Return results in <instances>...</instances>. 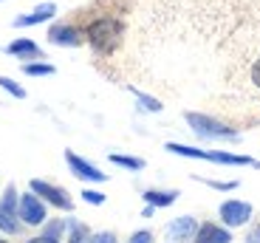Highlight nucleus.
Wrapping results in <instances>:
<instances>
[{
	"mask_svg": "<svg viewBox=\"0 0 260 243\" xmlns=\"http://www.w3.org/2000/svg\"><path fill=\"white\" fill-rule=\"evenodd\" d=\"M17 218L23 221L26 226H40L46 224V204H43V198L34 195V192H26V195H20L17 201Z\"/></svg>",
	"mask_w": 260,
	"mask_h": 243,
	"instance_id": "7ed1b4c3",
	"label": "nucleus"
},
{
	"mask_svg": "<svg viewBox=\"0 0 260 243\" xmlns=\"http://www.w3.org/2000/svg\"><path fill=\"white\" fill-rule=\"evenodd\" d=\"M0 232H6V235H17V232H20L17 210H9L3 201H0Z\"/></svg>",
	"mask_w": 260,
	"mask_h": 243,
	"instance_id": "ddd939ff",
	"label": "nucleus"
},
{
	"mask_svg": "<svg viewBox=\"0 0 260 243\" xmlns=\"http://www.w3.org/2000/svg\"><path fill=\"white\" fill-rule=\"evenodd\" d=\"M195 229H198V224H195V218L192 215H181V218H176L173 224L167 226V237L170 240H189V237L195 235Z\"/></svg>",
	"mask_w": 260,
	"mask_h": 243,
	"instance_id": "9d476101",
	"label": "nucleus"
},
{
	"mask_svg": "<svg viewBox=\"0 0 260 243\" xmlns=\"http://www.w3.org/2000/svg\"><path fill=\"white\" fill-rule=\"evenodd\" d=\"M192 240L195 243H229V240H232V235H229V229H223V226L201 224L198 229H195Z\"/></svg>",
	"mask_w": 260,
	"mask_h": 243,
	"instance_id": "1a4fd4ad",
	"label": "nucleus"
},
{
	"mask_svg": "<svg viewBox=\"0 0 260 243\" xmlns=\"http://www.w3.org/2000/svg\"><path fill=\"white\" fill-rule=\"evenodd\" d=\"M54 14H57V6H54V3H40V6L34 9L31 14H20V17H14V23H12V26H14V28L40 26V23H46V20H51Z\"/></svg>",
	"mask_w": 260,
	"mask_h": 243,
	"instance_id": "6e6552de",
	"label": "nucleus"
},
{
	"mask_svg": "<svg viewBox=\"0 0 260 243\" xmlns=\"http://www.w3.org/2000/svg\"><path fill=\"white\" fill-rule=\"evenodd\" d=\"M62 229H65V221H51V224L46 226V232H43V235H48V237H59V235H62Z\"/></svg>",
	"mask_w": 260,
	"mask_h": 243,
	"instance_id": "4be33fe9",
	"label": "nucleus"
},
{
	"mask_svg": "<svg viewBox=\"0 0 260 243\" xmlns=\"http://www.w3.org/2000/svg\"><path fill=\"white\" fill-rule=\"evenodd\" d=\"M184 119H187V125L192 127L195 136L201 138H221V142H238V130H232V127H226L223 122H218V119L212 116H204V113H184Z\"/></svg>",
	"mask_w": 260,
	"mask_h": 243,
	"instance_id": "f03ea898",
	"label": "nucleus"
},
{
	"mask_svg": "<svg viewBox=\"0 0 260 243\" xmlns=\"http://www.w3.org/2000/svg\"><path fill=\"white\" fill-rule=\"evenodd\" d=\"M176 198H178V190H147L144 192V201H147L150 206H170V204H176Z\"/></svg>",
	"mask_w": 260,
	"mask_h": 243,
	"instance_id": "4468645a",
	"label": "nucleus"
},
{
	"mask_svg": "<svg viewBox=\"0 0 260 243\" xmlns=\"http://www.w3.org/2000/svg\"><path fill=\"white\" fill-rule=\"evenodd\" d=\"M65 161L71 167V172L82 181H108V172H102L99 167H93L91 161H85L82 156H77L74 150H65Z\"/></svg>",
	"mask_w": 260,
	"mask_h": 243,
	"instance_id": "423d86ee",
	"label": "nucleus"
},
{
	"mask_svg": "<svg viewBox=\"0 0 260 243\" xmlns=\"http://www.w3.org/2000/svg\"><path fill=\"white\" fill-rule=\"evenodd\" d=\"M54 71H57V68H54L51 62H26V65H23V74H26V77H51Z\"/></svg>",
	"mask_w": 260,
	"mask_h": 243,
	"instance_id": "dca6fc26",
	"label": "nucleus"
},
{
	"mask_svg": "<svg viewBox=\"0 0 260 243\" xmlns=\"http://www.w3.org/2000/svg\"><path fill=\"white\" fill-rule=\"evenodd\" d=\"M82 201L85 204H105V192H99V190H85L82 192Z\"/></svg>",
	"mask_w": 260,
	"mask_h": 243,
	"instance_id": "aec40b11",
	"label": "nucleus"
},
{
	"mask_svg": "<svg viewBox=\"0 0 260 243\" xmlns=\"http://www.w3.org/2000/svg\"><path fill=\"white\" fill-rule=\"evenodd\" d=\"M6 51L12 54V57H20V59H40V57H43V48H40L34 40H26V37L9 43Z\"/></svg>",
	"mask_w": 260,
	"mask_h": 243,
	"instance_id": "9b49d317",
	"label": "nucleus"
},
{
	"mask_svg": "<svg viewBox=\"0 0 260 243\" xmlns=\"http://www.w3.org/2000/svg\"><path fill=\"white\" fill-rule=\"evenodd\" d=\"M28 243H59V237H48V235H40V237H31Z\"/></svg>",
	"mask_w": 260,
	"mask_h": 243,
	"instance_id": "393cba45",
	"label": "nucleus"
},
{
	"mask_svg": "<svg viewBox=\"0 0 260 243\" xmlns=\"http://www.w3.org/2000/svg\"><path fill=\"white\" fill-rule=\"evenodd\" d=\"M201 181H204V178H201ZM204 184L215 187V190H235V187H238V181H226V184H223V181H204Z\"/></svg>",
	"mask_w": 260,
	"mask_h": 243,
	"instance_id": "b1692460",
	"label": "nucleus"
},
{
	"mask_svg": "<svg viewBox=\"0 0 260 243\" xmlns=\"http://www.w3.org/2000/svg\"><path fill=\"white\" fill-rule=\"evenodd\" d=\"M218 215H221L223 226H243L249 224V218H252V204H246V201H223L221 210H218Z\"/></svg>",
	"mask_w": 260,
	"mask_h": 243,
	"instance_id": "39448f33",
	"label": "nucleus"
},
{
	"mask_svg": "<svg viewBox=\"0 0 260 243\" xmlns=\"http://www.w3.org/2000/svg\"><path fill=\"white\" fill-rule=\"evenodd\" d=\"M130 93H133V96H136L139 102H142V108H144V111H150V113H158V111L164 108L156 96H147V93H142L139 88H130Z\"/></svg>",
	"mask_w": 260,
	"mask_h": 243,
	"instance_id": "a211bd4d",
	"label": "nucleus"
},
{
	"mask_svg": "<svg viewBox=\"0 0 260 243\" xmlns=\"http://www.w3.org/2000/svg\"><path fill=\"white\" fill-rule=\"evenodd\" d=\"M0 243H9V240H0Z\"/></svg>",
	"mask_w": 260,
	"mask_h": 243,
	"instance_id": "cd10ccee",
	"label": "nucleus"
},
{
	"mask_svg": "<svg viewBox=\"0 0 260 243\" xmlns=\"http://www.w3.org/2000/svg\"><path fill=\"white\" fill-rule=\"evenodd\" d=\"M257 167H260V161H257Z\"/></svg>",
	"mask_w": 260,
	"mask_h": 243,
	"instance_id": "c85d7f7f",
	"label": "nucleus"
},
{
	"mask_svg": "<svg viewBox=\"0 0 260 243\" xmlns=\"http://www.w3.org/2000/svg\"><path fill=\"white\" fill-rule=\"evenodd\" d=\"M48 40H51L54 46H62V48L82 46V34H79L74 26H68V23H57V26L48 28Z\"/></svg>",
	"mask_w": 260,
	"mask_h": 243,
	"instance_id": "0eeeda50",
	"label": "nucleus"
},
{
	"mask_svg": "<svg viewBox=\"0 0 260 243\" xmlns=\"http://www.w3.org/2000/svg\"><path fill=\"white\" fill-rule=\"evenodd\" d=\"M207 161H215V164H229V167L254 164L249 156H235V153H226V150H207Z\"/></svg>",
	"mask_w": 260,
	"mask_h": 243,
	"instance_id": "f8f14e48",
	"label": "nucleus"
},
{
	"mask_svg": "<svg viewBox=\"0 0 260 243\" xmlns=\"http://www.w3.org/2000/svg\"><path fill=\"white\" fill-rule=\"evenodd\" d=\"M88 40H91V46L102 54H111L113 48L119 46V40H122V26H119V20L113 17H102V20H93L91 26H88Z\"/></svg>",
	"mask_w": 260,
	"mask_h": 243,
	"instance_id": "f257e3e1",
	"label": "nucleus"
},
{
	"mask_svg": "<svg viewBox=\"0 0 260 243\" xmlns=\"http://www.w3.org/2000/svg\"><path fill=\"white\" fill-rule=\"evenodd\" d=\"M65 229L71 232V237H68L71 243H88V237H91V232H88V226L77 224V221H65Z\"/></svg>",
	"mask_w": 260,
	"mask_h": 243,
	"instance_id": "f3484780",
	"label": "nucleus"
},
{
	"mask_svg": "<svg viewBox=\"0 0 260 243\" xmlns=\"http://www.w3.org/2000/svg\"><path fill=\"white\" fill-rule=\"evenodd\" d=\"M246 243H260V226H257V229H252V232H249Z\"/></svg>",
	"mask_w": 260,
	"mask_h": 243,
	"instance_id": "bb28decb",
	"label": "nucleus"
},
{
	"mask_svg": "<svg viewBox=\"0 0 260 243\" xmlns=\"http://www.w3.org/2000/svg\"><path fill=\"white\" fill-rule=\"evenodd\" d=\"M111 161H113L116 167H124V170H142V167H144V158L122 156V153H111Z\"/></svg>",
	"mask_w": 260,
	"mask_h": 243,
	"instance_id": "2eb2a0df",
	"label": "nucleus"
},
{
	"mask_svg": "<svg viewBox=\"0 0 260 243\" xmlns=\"http://www.w3.org/2000/svg\"><path fill=\"white\" fill-rule=\"evenodd\" d=\"M0 88H3V91H9L14 99H26V88H20L12 77H0Z\"/></svg>",
	"mask_w": 260,
	"mask_h": 243,
	"instance_id": "6ab92c4d",
	"label": "nucleus"
},
{
	"mask_svg": "<svg viewBox=\"0 0 260 243\" xmlns=\"http://www.w3.org/2000/svg\"><path fill=\"white\" fill-rule=\"evenodd\" d=\"M252 82H254V85L260 88V59H257V62H254V65H252Z\"/></svg>",
	"mask_w": 260,
	"mask_h": 243,
	"instance_id": "a878e982",
	"label": "nucleus"
},
{
	"mask_svg": "<svg viewBox=\"0 0 260 243\" xmlns=\"http://www.w3.org/2000/svg\"><path fill=\"white\" fill-rule=\"evenodd\" d=\"M127 243H153V232L142 229V232H136V235H130Z\"/></svg>",
	"mask_w": 260,
	"mask_h": 243,
	"instance_id": "5701e85b",
	"label": "nucleus"
},
{
	"mask_svg": "<svg viewBox=\"0 0 260 243\" xmlns=\"http://www.w3.org/2000/svg\"><path fill=\"white\" fill-rule=\"evenodd\" d=\"M88 243H119L113 232H96V235L88 237Z\"/></svg>",
	"mask_w": 260,
	"mask_h": 243,
	"instance_id": "412c9836",
	"label": "nucleus"
},
{
	"mask_svg": "<svg viewBox=\"0 0 260 243\" xmlns=\"http://www.w3.org/2000/svg\"><path fill=\"white\" fill-rule=\"evenodd\" d=\"M28 187H31L34 195H40L46 204L57 206V210H71L74 206V201L68 198V192H65L62 187H54V184H48V181H43V178H34Z\"/></svg>",
	"mask_w": 260,
	"mask_h": 243,
	"instance_id": "20e7f679",
	"label": "nucleus"
}]
</instances>
